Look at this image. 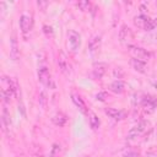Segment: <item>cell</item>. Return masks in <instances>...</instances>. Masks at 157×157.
<instances>
[{"label": "cell", "mask_w": 157, "mask_h": 157, "mask_svg": "<svg viewBox=\"0 0 157 157\" xmlns=\"http://www.w3.org/2000/svg\"><path fill=\"white\" fill-rule=\"evenodd\" d=\"M38 80L40 81V83L50 90H54L55 88V82H54V78L49 71V69L47 66H39L38 69Z\"/></svg>", "instance_id": "1"}, {"label": "cell", "mask_w": 157, "mask_h": 157, "mask_svg": "<svg viewBox=\"0 0 157 157\" xmlns=\"http://www.w3.org/2000/svg\"><path fill=\"white\" fill-rule=\"evenodd\" d=\"M128 50H129V53L132 55V58H135V59H140V60H148L151 56H152V54L148 52V50H146V49H144V48H141V47H137V45H134V44H129L128 45Z\"/></svg>", "instance_id": "2"}, {"label": "cell", "mask_w": 157, "mask_h": 157, "mask_svg": "<svg viewBox=\"0 0 157 157\" xmlns=\"http://www.w3.org/2000/svg\"><path fill=\"white\" fill-rule=\"evenodd\" d=\"M134 23H135L136 27H139V28H141V29H144V31H151V29L155 28L153 20H151V18L147 17V16H145L144 13L136 16V17L134 18Z\"/></svg>", "instance_id": "3"}, {"label": "cell", "mask_w": 157, "mask_h": 157, "mask_svg": "<svg viewBox=\"0 0 157 157\" xmlns=\"http://www.w3.org/2000/svg\"><path fill=\"white\" fill-rule=\"evenodd\" d=\"M147 125H148V123L146 120H141L140 123H137L135 126H132L129 130V132H128V140H134V139L139 137L147 129Z\"/></svg>", "instance_id": "4"}, {"label": "cell", "mask_w": 157, "mask_h": 157, "mask_svg": "<svg viewBox=\"0 0 157 157\" xmlns=\"http://www.w3.org/2000/svg\"><path fill=\"white\" fill-rule=\"evenodd\" d=\"M67 42H69L70 49H71L74 53H76V52L78 50L80 45H81V36H80L76 31L71 29V31H69V33H67Z\"/></svg>", "instance_id": "5"}, {"label": "cell", "mask_w": 157, "mask_h": 157, "mask_svg": "<svg viewBox=\"0 0 157 157\" xmlns=\"http://www.w3.org/2000/svg\"><path fill=\"white\" fill-rule=\"evenodd\" d=\"M134 39V33L131 28H129L126 25H123L119 29V40L124 44H130V42Z\"/></svg>", "instance_id": "6"}, {"label": "cell", "mask_w": 157, "mask_h": 157, "mask_svg": "<svg viewBox=\"0 0 157 157\" xmlns=\"http://www.w3.org/2000/svg\"><path fill=\"white\" fill-rule=\"evenodd\" d=\"M101 44H102V37L99 34H96L93 37H91V39L88 40V52L91 55H97L99 53L101 49Z\"/></svg>", "instance_id": "7"}, {"label": "cell", "mask_w": 157, "mask_h": 157, "mask_svg": "<svg viewBox=\"0 0 157 157\" xmlns=\"http://www.w3.org/2000/svg\"><path fill=\"white\" fill-rule=\"evenodd\" d=\"M71 99H72L74 104L80 109L81 113H83V114H88V113H90L88 109H87V105H86V103H85V101H83V98H82L76 91H72V92H71Z\"/></svg>", "instance_id": "8"}, {"label": "cell", "mask_w": 157, "mask_h": 157, "mask_svg": "<svg viewBox=\"0 0 157 157\" xmlns=\"http://www.w3.org/2000/svg\"><path fill=\"white\" fill-rule=\"evenodd\" d=\"M58 64H59V67L61 70L63 74H65L66 76H69L71 74V65L69 63V59L66 58V55L60 52L59 53V59H58Z\"/></svg>", "instance_id": "9"}, {"label": "cell", "mask_w": 157, "mask_h": 157, "mask_svg": "<svg viewBox=\"0 0 157 157\" xmlns=\"http://www.w3.org/2000/svg\"><path fill=\"white\" fill-rule=\"evenodd\" d=\"M105 71H107V65L104 63H98V64H94L91 75L94 80H101L104 76Z\"/></svg>", "instance_id": "10"}, {"label": "cell", "mask_w": 157, "mask_h": 157, "mask_svg": "<svg viewBox=\"0 0 157 157\" xmlns=\"http://www.w3.org/2000/svg\"><path fill=\"white\" fill-rule=\"evenodd\" d=\"M20 27L23 33H27L32 28V16L28 13H23L20 17Z\"/></svg>", "instance_id": "11"}, {"label": "cell", "mask_w": 157, "mask_h": 157, "mask_svg": "<svg viewBox=\"0 0 157 157\" xmlns=\"http://www.w3.org/2000/svg\"><path fill=\"white\" fill-rule=\"evenodd\" d=\"M104 113L108 117H110L115 120H121L126 115V113L124 110H120V109H117V108H104Z\"/></svg>", "instance_id": "12"}, {"label": "cell", "mask_w": 157, "mask_h": 157, "mask_svg": "<svg viewBox=\"0 0 157 157\" xmlns=\"http://www.w3.org/2000/svg\"><path fill=\"white\" fill-rule=\"evenodd\" d=\"M130 65L132 66V69L137 72H141V74H145L147 71V66H146V63L144 60H140V59H135L132 58L130 60Z\"/></svg>", "instance_id": "13"}, {"label": "cell", "mask_w": 157, "mask_h": 157, "mask_svg": "<svg viewBox=\"0 0 157 157\" xmlns=\"http://www.w3.org/2000/svg\"><path fill=\"white\" fill-rule=\"evenodd\" d=\"M20 55V50H18V44H17V39L15 36L11 37L10 40V58L12 60H17Z\"/></svg>", "instance_id": "14"}, {"label": "cell", "mask_w": 157, "mask_h": 157, "mask_svg": "<svg viewBox=\"0 0 157 157\" xmlns=\"http://www.w3.org/2000/svg\"><path fill=\"white\" fill-rule=\"evenodd\" d=\"M1 124H2V129L5 131H7L10 129L11 125V119H10V113L7 110L6 107L2 108V113H1Z\"/></svg>", "instance_id": "15"}, {"label": "cell", "mask_w": 157, "mask_h": 157, "mask_svg": "<svg viewBox=\"0 0 157 157\" xmlns=\"http://www.w3.org/2000/svg\"><path fill=\"white\" fill-rule=\"evenodd\" d=\"M109 88H110L112 92L119 94V93H123V92H124V90H125V83H124L121 80H115V81H113V82L110 83Z\"/></svg>", "instance_id": "16"}, {"label": "cell", "mask_w": 157, "mask_h": 157, "mask_svg": "<svg viewBox=\"0 0 157 157\" xmlns=\"http://www.w3.org/2000/svg\"><path fill=\"white\" fill-rule=\"evenodd\" d=\"M52 120H53V123H54L55 125H58V126H63V125H65V123L67 121V118H66V115H65L64 113L58 112V113H55V114L53 115Z\"/></svg>", "instance_id": "17"}, {"label": "cell", "mask_w": 157, "mask_h": 157, "mask_svg": "<svg viewBox=\"0 0 157 157\" xmlns=\"http://www.w3.org/2000/svg\"><path fill=\"white\" fill-rule=\"evenodd\" d=\"M88 121H90V126L93 129V130H97L98 128H99V125H101V121H99V118L94 114V113H92V112H90L88 114Z\"/></svg>", "instance_id": "18"}, {"label": "cell", "mask_w": 157, "mask_h": 157, "mask_svg": "<svg viewBox=\"0 0 157 157\" xmlns=\"http://www.w3.org/2000/svg\"><path fill=\"white\" fill-rule=\"evenodd\" d=\"M61 156V147L59 145H53L52 151H50V157H60Z\"/></svg>", "instance_id": "19"}, {"label": "cell", "mask_w": 157, "mask_h": 157, "mask_svg": "<svg viewBox=\"0 0 157 157\" xmlns=\"http://www.w3.org/2000/svg\"><path fill=\"white\" fill-rule=\"evenodd\" d=\"M77 7L80 9V10H82V11H87V10H90L91 9V6H92V4L90 2V1H78L77 4Z\"/></svg>", "instance_id": "20"}, {"label": "cell", "mask_w": 157, "mask_h": 157, "mask_svg": "<svg viewBox=\"0 0 157 157\" xmlns=\"http://www.w3.org/2000/svg\"><path fill=\"white\" fill-rule=\"evenodd\" d=\"M107 97H108L107 92H99V93L96 94V99H97V101H105Z\"/></svg>", "instance_id": "21"}, {"label": "cell", "mask_w": 157, "mask_h": 157, "mask_svg": "<svg viewBox=\"0 0 157 157\" xmlns=\"http://www.w3.org/2000/svg\"><path fill=\"white\" fill-rule=\"evenodd\" d=\"M124 157H139V152H136V151H134V150H129V151L124 155Z\"/></svg>", "instance_id": "22"}, {"label": "cell", "mask_w": 157, "mask_h": 157, "mask_svg": "<svg viewBox=\"0 0 157 157\" xmlns=\"http://www.w3.org/2000/svg\"><path fill=\"white\" fill-rule=\"evenodd\" d=\"M39 102L42 103L43 107H45V94L44 92H40V98H39Z\"/></svg>", "instance_id": "23"}, {"label": "cell", "mask_w": 157, "mask_h": 157, "mask_svg": "<svg viewBox=\"0 0 157 157\" xmlns=\"http://www.w3.org/2000/svg\"><path fill=\"white\" fill-rule=\"evenodd\" d=\"M37 5H38V6H40V7H45V6L48 5V2H43V1H38V2H37Z\"/></svg>", "instance_id": "24"}, {"label": "cell", "mask_w": 157, "mask_h": 157, "mask_svg": "<svg viewBox=\"0 0 157 157\" xmlns=\"http://www.w3.org/2000/svg\"><path fill=\"white\" fill-rule=\"evenodd\" d=\"M153 23H155V27H157V18L153 20Z\"/></svg>", "instance_id": "25"}, {"label": "cell", "mask_w": 157, "mask_h": 157, "mask_svg": "<svg viewBox=\"0 0 157 157\" xmlns=\"http://www.w3.org/2000/svg\"><path fill=\"white\" fill-rule=\"evenodd\" d=\"M155 38H156V40H157V33H156V34H155Z\"/></svg>", "instance_id": "26"}, {"label": "cell", "mask_w": 157, "mask_h": 157, "mask_svg": "<svg viewBox=\"0 0 157 157\" xmlns=\"http://www.w3.org/2000/svg\"><path fill=\"white\" fill-rule=\"evenodd\" d=\"M86 157H88V156H86Z\"/></svg>", "instance_id": "27"}]
</instances>
